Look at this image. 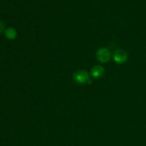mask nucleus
<instances>
[{
	"instance_id": "nucleus-1",
	"label": "nucleus",
	"mask_w": 146,
	"mask_h": 146,
	"mask_svg": "<svg viewBox=\"0 0 146 146\" xmlns=\"http://www.w3.org/2000/svg\"><path fill=\"white\" fill-rule=\"evenodd\" d=\"M73 78L78 84H85L91 83V79H90V75L84 70H79V71H76L73 76Z\"/></svg>"
},
{
	"instance_id": "nucleus-2",
	"label": "nucleus",
	"mask_w": 146,
	"mask_h": 146,
	"mask_svg": "<svg viewBox=\"0 0 146 146\" xmlns=\"http://www.w3.org/2000/svg\"><path fill=\"white\" fill-rule=\"evenodd\" d=\"M111 55L109 49L106 47L101 48L97 51L96 52V58L99 62L106 63L111 58Z\"/></svg>"
},
{
	"instance_id": "nucleus-3",
	"label": "nucleus",
	"mask_w": 146,
	"mask_h": 146,
	"mask_svg": "<svg viewBox=\"0 0 146 146\" xmlns=\"http://www.w3.org/2000/svg\"><path fill=\"white\" fill-rule=\"evenodd\" d=\"M128 59V54L124 50L119 49L115 51L113 54V60L117 64H123Z\"/></svg>"
},
{
	"instance_id": "nucleus-4",
	"label": "nucleus",
	"mask_w": 146,
	"mask_h": 146,
	"mask_svg": "<svg viewBox=\"0 0 146 146\" xmlns=\"http://www.w3.org/2000/svg\"><path fill=\"white\" fill-rule=\"evenodd\" d=\"M91 76L94 78H98L102 76L104 74V68L102 66H94L91 70Z\"/></svg>"
},
{
	"instance_id": "nucleus-5",
	"label": "nucleus",
	"mask_w": 146,
	"mask_h": 146,
	"mask_svg": "<svg viewBox=\"0 0 146 146\" xmlns=\"http://www.w3.org/2000/svg\"><path fill=\"white\" fill-rule=\"evenodd\" d=\"M4 34L7 39L9 40H14L15 39L16 37L17 36V32L15 29L12 27H9L4 31Z\"/></svg>"
},
{
	"instance_id": "nucleus-6",
	"label": "nucleus",
	"mask_w": 146,
	"mask_h": 146,
	"mask_svg": "<svg viewBox=\"0 0 146 146\" xmlns=\"http://www.w3.org/2000/svg\"><path fill=\"white\" fill-rule=\"evenodd\" d=\"M4 28H5V25H4V24L2 21H0V33L4 31Z\"/></svg>"
}]
</instances>
